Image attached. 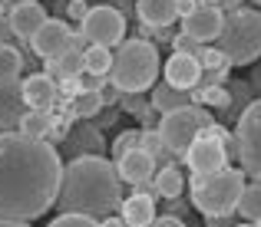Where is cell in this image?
<instances>
[{"label":"cell","instance_id":"obj_43","mask_svg":"<svg viewBox=\"0 0 261 227\" xmlns=\"http://www.w3.org/2000/svg\"><path fill=\"white\" fill-rule=\"evenodd\" d=\"M258 227H261V221H258Z\"/></svg>","mask_w":261,"mask_h":227},{"label":"cell","instance_id":"obj_37","mask_svg":"<svg viewBox=\"0 0 261 227\" xmlns=\"http://www.w3.org/2000/svg\"><path fill=\"white\" fill-rule=\"evenodd\" d=\"M149 227H185L182 221H178V217L175 214H166V217H155V221L152 224H149Z\"/></svg>","mask_w":261,"mask_h":227},{"label":"cell","instance_id":"obj_35","mask_svg":"<svg viewBox=\"0 0 261 227\" xmlns=\"http://www.w3.org/2000/svg\"><path fill=\"white\" fill-rule=\"evenodd\" d=\"M198 0H178V20H185V17H192V13L198 10Z\"/></svg>","mask_w":261,"mask_h":227},{"label":"cell","instance_id":"obj_26","mask_svg":"<svg viewBox=\"0 0 261 227\" xmlns=\"http://www.w3.org/2000/svg\"><path fill=\"white\" fill-rule=\"evenodd\" d=\"M139 148H146L149 155L155 158V161H169V158L175 155L172 148L162 142V132L159 128H142V142H139Z\"/></svg>","mask_w":261,"mask_h":227},{"label":"cell","instance_id":"obj_17","mask_svg":"<svg viewBox=\"0 0 261 227\" xmlns=\"http://www.w3.org/2000/svg\"><path fill=\"white\" fill-rule=\"evenodd\" d=\"M119 217L126 221V227H149L159 217V211H155V198L149 194H129L126 201L119 204Z\"/></svg>","mask_w":261,"mask_h":227},{"label":"cell","instance_id":"obj_18","mask_svg":"<svg viewBox=\"0 0 261 227\" xmlns=\"http://www.w3.org/2000/svg\"><path fill=\"white\" fill-rule=\"evenodd\" d=\"M139 20L149 30H159V26H172L178 17V0H139L136 4Z\"/></svg>","mask_w":261,"mask_h":227},{"label":"cell","instance_id":"obj_15","mask_svg":"<svg viewBox=\"0 0 261 227\" xmlns=\"http://www.w3.org/2000/svg\"><path fill=\"white\" fill-rule=\"evenodd\" d=\"M155 158L149 155L146 148H133V151H126L122 158H116V168H119V178L126 184H142V181H149V178L155 175Z\"/></svg>","mask_w":261,"mask_h":227},{"label":"cell","instance_id":"obj_7","mask_svg":"<svg viewBox=\"0 0 261 227\" xmlns=\"http://www.w3.org/2000/svg\"><path fill=\"white\" fill-rule=\"evenodd\" d=\"M235 145H238V158H242L245 175L261 181V95L251 99L245 106V112L238 115Z\"/></svg>","mask_w":261,"mask_h":227},{"label":"cell","instance_id":"obj_11","mask_svg":"<svg viewBox=\"0 0 261 227\" xmlns=\"http://www.w3.org/2000/svg\"><path fill=\"white\" fill-rule=\"evenodd\" d=\"M222 26H225V10L222 7H198L192 17L182 20V33L198 43H212V40L222 37Z\"/></svg>","mask_w":261,"mask_h":227},{"label":"cell","instance_id":"obj_29","mask_svg":"<svg viewBox=\"0 0 261 227\" xmlns=\"http://www.w3.org/2000/svg\"><path fill=\"white\" fill-rule=\"evenodd\" d=\"M139 142H142L139 128H126V132H119V135H116V142H113V158H122L126 151L139 148Z\"/></svg>","mask_w":261,"mask_h":227},{"label":"cell","instance_id":"obj_13","mask_svg":"<svg viewBox=\"0 0 261 227\" xmlns=\"http://www.w3.org/2000/svg\"><path fill=\"white\" fill-rule=\"evenodd\" d=\"M27 99H23V82H7L0 86V132L20 128V119L27 115Z\"/></svg>","mask_w":261,"mask_h":227},{"label":"cell","instance_id":"obj_9","mask_svg":"<svg viewBox=\"0 0 261 227\" xmlns=\"http://www.w3.org/2000/svg\"><path fill=\"white\" fill-rule=\"evenodd\" d=\"M185 165L192 168V175H212V171L228 168V145L212 135H198L192 142V148L185 151Z\"/></svg>","mask_w":261,"mask_h":227},{"label":"cell","instance_id":"obj_27","mask_svg":"<svg viewBox=\"0 0 261 227\" xmlns=\"http://www.w3.org/2000/svg\"><path fill=\"white\" fill-rule=\"evenodd\" d=\"M99 109H102L99 92H76L73 95V115H80V119H89V115H96Z\"/></svg>","mask_w":261,"mask_h":227},{"label":"cell","instance_id":"obj_4","mask_svg":"<svg viewBox=\"0 0 261 227\" xmlns=\"http://www.w3.org/2000/svg\"><path fill=\"white\" fill-rule=\"evenodd\" d=\"M245 168H222L212 175H192L189 191L192 204L202 211L205 217H231L238 214V201L245 194Z\"/></svg>","mask_w":261,"mask_h":227},{"label":"cell","instance_id":"obj_33","mask_svg":"<svg viewBox=\"0 0 261 227\" xmlns=\"http://www.w3.org/2000/svg\"><path fill=\"white\" fill-rule=\"evenodd\" d=\"M10 37H17V33H13V26H10V17H7L4 7H0V46L10 43Z\"/></svg>","mask_w":261,"mask_h":227},{"label":"cell","instance_id":"obj_8","mask_svg":"<svg viewBox=\"0 0 261 227\" xmlns=\"http://www.w3.org/2000/svg\"><path fill=\"white\" fill-rule=\"evenodd\" d=\"M83 33H86V40L93 46H119L122 40H126V17H122L116 7H106V4H99V7H89V13L83 17Z\"/></svg>","mask_w":261,"mask_h":227},{"label":"cell","instance_id":"obj_12","mask_svg":"<svg viewBox=\"0 0 261 227\" xmlns=\"http://www.w3.org/2000/svg\"><path fill=\"white\" fill-rule=\"evenodd\" d=\"M162 73H166V82H172L175 89H185V92L202 86V63L195 53H172Z\"/></svg>","mask_w":261,"mask_h":227},{"label":"cell","instance_id":"obj_31","mask_svg":"<svg viewBox=\"0 0 261 227\" xmlns=\"http://www.w3.org/2000/svg\"><path fill=\"white\" fill-rule=\"evenodd\" d=\"M198 40H192V37H185V33H178V37H172V50L175 53H198Z\"/></svg>","mask_w":261,"mask_h":227},{"label":"cell","instance_id":"obj_1","mask_svg":"<svg viewBox=\"0 0 261 227\" xmlns=\"http://www.w3.org/2000/svg\"><path fill=\"white\" fill-rule=\"evenodd\" d=\"M63 161L46 139L0 132V217L33 221L60 198Z\"/></svg>","mask_w":261,"mask_h":227},{"label":"cell","instance_id":"obj_19","mask_svg":"<svg viewBox=\"0 0 261 227\" xmlns=\"http://www.w3.org/2000/svg\"><path fill=\"white\" fill-rule=\"evenodd\" d=\"M192 92H185V89H175L172 82H155L152 86V102H149V106L155 109V112H175V109H185V106H192Z\"/></svg>","mask_w":261,"mask_h":227},{"label":"cell","instance_id":"obj_34","mask_svg":"<svg viewBox=\"0 0 261 227\" xmlns=\"http://www.w3.org/2000/svg\"><path fill=\"white\" fill-rule=\"evenodd\" d=\"M202 7H222L225 13H231V10H238L242 7V0H198Z\"/></svg>","mask_w":261,"mask_h":227},{"label":"cell","instance_id":"obj_20","mask_svg":"<svg viewBox=\"0 0 261 227\" xmlns=\"http://www.w3.org/2000/svg\"><path fill=\"white\" fill-rule=\"evenodd\" d=\"M152 181H155V188H159V194L169 198V201H178V194H182L185 184H189V181H185V175L175 168V165H162V168L155 171Z\"/></svg>","mask_w":261,"mask_h":227},{"label":"cell","instance_id":"obj_6","mask_svg":"<svg viewBox=\"0 0 261 227\" xmlns=\"http://www.w3.org/2000/svg\"><path fill=\"white\" fill-rule=\"evenodd\" d=\"M212 125V115L205 106H185V109H175V112H166L159 122V132H162V142L175 151V155H185L192 148V142Z\"/></svg>","mask_w":261,"mask_h":227},{"label":"cell","instance_id":"obj_40","mask_svg":"<svg viewBox=\"0 0 261 227\" xmlns=\"http://www.w3.org/2000/svg\"><path fill=\"white\" fill-rule=\"evenodd\" d=\"M17 4H30V0H0V7H7V10H10V7H17Z\"/></svg>","mask_w":261,"mask_h":227},{"label":"cell","instance_id":"obj_24","mask_svg":"<svg viewBox=\"0 0 261 227\" xmlns=\"http://www.w3.org/2000/svg\"><path fill=\"white\" fill-rule=\"evenodd\" d=\"M20 66H23L20 53L13 50L10 43H4V46H0V86H7V82H17Z\"/></svg>","mask_w":261,"mask_h":227},{"label":"cell","instance_id":"obj_3","mask_svg":"<svg viewBox=\"0 0 261 227\" xmlns=\"http://www.w3.org/2000/svg\"><path fill=\"white\" fill-rule=\"evenodd\" d=\"M159 50H155V43H149V40H122L119 46L113 50V73H109V79H113V86L119 89V92H146V89L155 86V79H159Z\"/></svg>","mask_w":261,"mask_h":227},{"label":"cell","instance_id":"obj_16","mask_svg":"<svg viewBox=\"0 0 261 227\" xmlns=\"http://www.w3.org/2000/svg\"><path fill=\"white\" fill-rule=\"evenodd\" d=\"M23 99L30 109L50 112V106L57 102V79L50 73H30L23 79Z\"/></svg>","mask_w":261,"mask_h":227},{"label":"cell","instance_id":"obj_32","mask_svg":"<svg viewBox=\"0 0 261 227\" xmlns=\"http://www.w3.org/2000/svg\"><path fill=\"white\" fill-rule=\"evenodd\" d=\"M102 79H106V76L83 73V76H80V92H99V89H102Z\"/></svg>","mask_w":261,"mask_h":227},{"label":"cell","instance_id":"obj_25","mask_svg":"<svg viewBox=\"0 0 261 227\" xmlns=\"http://www.w3.org/2000/svg\"><path fill=\"white\" fill-rule=\"evenodd\" d=\"M192 99L195 106H218V109H231V95L222 86H198L192 89Z\"/></svg>","mask_w":261,"mask_h":227},{"label":"cell","instance_id":"obj_10","mask_svg":"<svg viewBox=\"0 0 261 227\" xmlns=\"http://www.w3.org/2000/svg\"><path fill=\"white\" fill-rule=\"evenodd\" d=\"M33 53H37L43 63H50V59H60L66 50L73 46V30L66 20H46L43 26L37 30V37L30 40Z\"/></svg>","mask_w":261,"mask_h":227},{"label":"cell","instance_id":"obj_21","mask_svg":"<svg viewBox=\"0 0 261 227\" xmlns=\"http://www.w3.org/2000/svg\"><path fill=\"white\" fill-rule=\"evenodd\" d=\"M53 128L50 112H40V109H27V115L20 119V132L30 135V139H46Z\"/></svg>","mask_w":261,"mask_h":227},{"label":"cell","instance_id":"obj_41","mask_svg":"<svg viewBox=\"0 0 261 227\" xmlns=\"http://www.w3.org/2000/svg\"><path fill=\"white\" fill-rule=\"evenodd\" d=\"M238 227H258V224H251V221H245V224H238Z\"/></svg>","mask_w":261,"mask_h":227},{"label":"cell","instance_id":"obj_30","mask_svg":"<svg viewBox=\"0 0 261 227\" xmlns=\"http://www.w3.org/2000/svg\"><path fill=\"white\" fill-rule=\"evenodd\" d=\"M46 227H102V224L96 221V217H86V214H60Z\"/></svg>","mask_w":261,"mask_h":227},{"label":"cell","instance_id":"obj_28","mask_svg":"<svg viewBox=\"0 0 261 227\" xmlns=\"http://www.w3.org/2000/svg\"><path fill=\"white\" fill-rule=\"evenodd\" d=\"M198 63H202V70H231V63H228V56H225L218 46H198Z\"/></svg>","mask_w":261,"mask_h":227},{"label":"cell","instance_id":"obj_23","mask_svg":"<svg viewBox=\"0 0 261 227\" xmlns=\"http://www.w3.org/2000/svg\"><path fill=\"white\" fill-rule=\"evenodd\" d=\"M238 214H242L245 221H251V224L261 221V181H255V184L245 188L242 201H238Z\"/></svg>","mask_w":261,"mask_h":227},{"label":"cell","instance_id":"obj_22","mask_svg":"<svg viewBox=\"0 0 261 227\" xmlns=\"http://www.w3.org/2000/svg\"><path fill=\"white\" fill-rule=\"evenodd\" d=\"M86 73L93 76H109L113 73V50L109 46H86Z\"/></svg>","mask_w":261,"mask_h":227},{"label":"cell","instance_id":"obj_39","mask_svg":"<svg viewBox=\"0 0 261 227\" xmlns=\"http://www.w3.org/2000/svg\"><path fill=\"white\" fill-rule=\"evenodd\" d=\"M0 227H30V221H7V217H0Z\"/></svg>","mask_w":261,"mask_h":227},{"label":"cell","instance_id":"obj_42","mask_svg":"<svg viewBox=\"0 0 261 227\" xmlns=\"http://www.w3.org/2000/svg\"><path fill=\"white\" fill-rule=\"evenodd\" d=\"M251 4H255V7H258V10H261V0H251Z\"/></svg>","mask_w":261,"mask_h":227},{"label":"cell","instance_id":"obj_5","mask_svg":"<svg viewBox=\"0 0 261 227\" xmlns=\"http://www.w3.org/2000/svg\"><path fill=\"white\" fill-rule=\"evenodd\" d=\"M218 50L228 56L231 66H251L255 59H261V10L258 7H238V10L225 13Z\"/></svg>","mask_w":261,"mask_h":227},{"label":"cell","instance_id":"obj_2","mask_svg":"<svg viewBox=\"0 0 261 227\" xmlns=\"http://www.w3.org/2000/svg\"><path fill=\"white\" fill-rule=\"evenodd\" d=\"M122 204V178L116 161L102 158L99 151L73 158L63 165V181H60L57 208L63 214H86V217H109Z\"/></svg>","mask_w":261,"mask_h":227},{"label":"cell","instance_id":"obj_38","mask_svg":"<svg viewBox=\"0 0 261 227\" xmlns=\"http://www.w3.org/2000/svg\"><path fill=\"white\" fill-rule=\"evenodd\" d=\"M99 224H102V227H126V221H122V217H113V214H109V217H102Z\"/></svg>","mask_w":261,"mask_h":227},{"label":"cell","instance_id":"obj_14","mask_svg":"<svg viewBox=\"0 0 261 227\" xmlns=\"http://www.w3.org/2000/svg\"><path fill=\"white\" fill-rule=\"evenodd\" d=\"M7 17H10V26H13V33H17L20 40H33V37H37V30L46 23V20H50L40 0L10 7V10H7Z\"/></svg>","mask_w":261,"mask_h":227},{"label":"cell","instance_id":"obj_36","mask_svg":"<svg viewBox=\"0 0 261 227\" xmlns=\"http://www.w3.org/2000/svg\"><path fill=\"white\" fill-rule=\"evenodd\" d=\"M66 10H70V17H76L80 23H83V17L89 13V7L83 4V0H70V7H66Z\"/></svg>","mask_w":261,"mask_h":227}]
</instances>
